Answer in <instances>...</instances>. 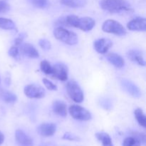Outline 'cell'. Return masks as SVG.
I'll return each mask as SVG.
<instances>
[{"instance_id": "cell-3", "label": "cell", "mask_w": 146, "mask_h": 146, "mask_svg": "<svg viewBox=\"0 0 146 146\" xmlns=\"http://www.w3.org/2000/svg\"><path fill=\"white\" fill-rule=\"evenodd\" d=\"M102 29L105 32L117 36H124L127 33L125 29L119 22L113 19L106 20L103 24Z\"/></svg>"}, {"instance_id": "cell-10", "label": "cell", "mask_w": 146, "mask_h": 146, "mask_svg": "<svg viewBox=\"0 0 146 146\" xmlns=\"http://www.w3.org/2000/svg\"><path fill=\"white\" fill-rule=\"evenodd\" d=\"M113 43L108 38H102L94 41V46L96 51L101 54H106L112 47Z\"/></svg>"}, {"instance_id": "cell-5", "label": "cell", "mask_w": 146, "mask_h": 146, "mask_svg": "<svg viewBox=\"0 0 146 146\" xmlns=\"http://www.w3.org/2000/svg\"><path fill=\"white\" fill-rule=\"evenodd\" d=\"M69 113L74 119L78 121H87L92 118L91 113L86 108L78 105H72L68 108Z\"/></svg>"}, {"instance_id": "cell-24", "label": "cell", "mask_w": 146, "mask_h": 146, "mask_svg": "<svg viewBox=\"0 0 146 146\" xmlns=\"http://www.w3.org/2000/svg\"><path fill=\"white\" fill-rule=\"evenodd\" d=\"M28 1H29L30 4H31L33 6L37 7V8H46L49 4L48 0H28Z\"/></svg>"}, {"instance_id": "cell-20", "label": "cell", "mask_w": 146, "mask_h": 146, "mask_svg": "<svg viewBox=\"0 0 146 146\" xmlns=\"http://www.w3.org/2000/svg\"><path fill=\"white\" fill-rule=\"evenodd\" d=\"M0 96L1 99L7 104H13L17 100V96L15 94L7 91H1L0 93Z\"/></svg>"}, {"instance_id": "cell-30", "label": "cell", "mask_w": 146, "mask_h": 146, "mask_svg": "<svg viewBox=\"0 0 146 146\" xmlns=\"http://www.w3.org/2000/svg\"><path fill=\"white\" fill-rule=\"evenodd\" d=\"M133 135H134V136H133L134 138H136V139L138 140V141H139L140 143H141V144L142 143V144H143V145H145L146 138H145V134L135 132L133 133Z\"/></svg>"}, {"instance_id": "cell-19", "label": "cell", "mask_w": 146, "mask_h": 146, "mask_svg": "<svg viewBox=\"0 0 146 146\" xmlns=\"http://www.w3.org/2000/svg\"><path fill=\"white\" fill-rule=\"evenodd\" d=\"M96 137L99 141H101L103 146H113L111 137L106 133H97Z\"/></svg>"}, {"instance_id": "cell-21", "label": "cell", "mask_w": 146, "mask_h": 146, "mask_svg": "<svg viewBox=\"0 0 146 146\" xmlns=\"http://www.w3.org/2000/svg\"><path fill=\"white\" fill-rule=\"evenodd\" d=\"M134 115H135V118L137 121L139 123L140 125H141L143 128L146 127V117L144 114L143 111L141 108H137L134 111Z\"/></svg>"}, {"instance_id": "cell-29", "label": "cell", "mask_w": 146, "mask_h": 146, "mask_svg": "<svg viewBox=\"0 0 146 146\" xmlns=\"http://www.w3.org/2000/svg\"><path fill=\"white\" fill-rule=\"evenodd\" d=\"M19 54V48L17 46H13L9 50V55L13 58H18Z\"/></svg>"}, {"instance_id": "cell-32", "label": "cell", "mask_w": 146, "mask_h": 146, "mask_svg": "<svg viewBox=\"0 0 146 146\" xmlns=\"http://www.w3.org/2000/svg\"><path fill=\"white\" fill-rule=\"evenodd\" d=\"M26 36H27V34H26L25 33H21V34H20L19 35V36L17 37V38H16L15 40H14V44H15V46H17L22 44L23 40L24 39V38H25Z\"/></svg>"}, {"instance_id": "cell-8", "label": "cell", "mask_w": 146, "mask_h": 146, "mask_svg": "<svg viewBox=\"0 0 146 146\" xmlns=\"http://www.w3.org/2000/svg\"><path fill=\"white\" fill-rule=\"evenodd\" d=\"M121 85L122 86L123 88L133 97L139 98L141 96V91L140 88L132 81L123 78L121 81Z\"/></svg>"}, {"instance_id": "cell-16", "label": "cell", "mask_w": 146, "mask_h": 146, "mask_svg": "<svg viewBox=\"0 0 146 146\" xmlns=\"http://www.w3.org/2000/svg\"><path fill=\"white\" fill-rule=\"evenodd\" d=\"M53 111L56 115L61 117H66L67 115L66 104L62 101L56 100L53 103Z\"/></svg>"}, {"instance_id": "cell-22", "label": "cell", "mask_w": 146, "mask_h": 146, "mask_svg": "<svg viewBox=\"0 0 146 146\" xmlns=\"http://www.w3.org/2000/svg\"><path fill=\"white\" fill-rule=\"evenodd\" d=\"M0 28L5 30L15 29L16 27L12 20L0 17Z\"/></svg>"}, {"instance_id": "cell-1", "label": "cell", "mask_w": 146, "mask_h": 146, "mask_svg": "<svg viewBox=\"0 0 146 146\" xmlns=\"http://www.w3.org/2000/svg\"><path fill=\"white\" fill-rule=\"evenodd\" d=\"M101 7L111 13H123L133 11L131 4L127 0H101Z\"/></svg>"}, {"instance_id": "cell-25", "label": "cell", "mask_w": 146, "mask_h": 146, "mask_svg": "<svg viewBox=\"0 0 146 146\" xmlns=\"http://www.w3.org/2000/svg\"><path fill=\"white\" fill-rule=\"evenodd\" d=\"M123 146H141V144L134 137H128L124 140Z\"/></svg>"}, {"instance_id": "cell-14", "label": "cell", "mask_w": 146, "mask_h": 146, "mask_svg": "<svg viewBox=\"0 0 146 146\" xmlns=\"http://www.w3.org/2000/svg\"><path fill=\"white\" fill-rule=\"evenodd\" d=\"M21 51L24 56L31 58H36L39 56L38 51L36 49L35 47L31 44L25 43V44H21Z\"/></svg>"}, {"instance_id": "cell-17", "label": "cell", "mask_w": 146, "mask_h": 146, "mask_svg": "<svg viewBox=\"0 0 146 146\" xmlns=\"http://www.w3.org/2000/svg\"><path fill=\"white\" fill-rule=\"evenodd\" d=\"M107 59L112 65L116 68H122L125 64L124 59L121 56L115 53H111L107 56Z\"/></svg>"}, {"instance_id": "cell-15", "label": "cell", "mask_w": 146, "mask_h": 146, "mask_svg": "<svg viewBox=\"0 0 146 146\" xmlns=\"http://www.w3.org/2000/svg\"><path fill=\"white\" fill-rule=\"evenodd\" d=\"M127 56H128V58L133 62L136 63L138 65L143 66L145 65L143 55V53L141 51L134 49L130 50L127 53Z\"/></svg>"}, {"instance_id": "cell-28", "label": "cell", "mask_w": 146, "mask_h": 146, "mask_svg": "<svg viewBox=\"0 0 146 146\" xmlns=\"http://www.w3.org/2000/svg\"><path fill=\"white\" fill-rule=\"evenodd\" d=\"M9 4L4 0H0V14L6 13L9 10Z\"/></svg>"}, {"instance_id": "cell-13", "label": "cell", "mask_w": 146, "mask_h": 146, "mask_svg": "<svg viewBox=\"0 0 146 146\" xmlns=\"http://www.w3.org/2000/svg\"><path fill=\"white\" fill-rule=\"evenodd\" d=\"M15 138L19 146H33L34 145L31 138L21 130L16 131Z\"/></svg>"}, {"instance_id": "cell-33", "label": "cell", "mask_w": 146, "mask_h": 146, "mask_svg": "<svg viewBox=\"0 0 146 146\" xmlns=\"http://www.w3.org/2000/svg\"><path fill=\"white\" fill-rule=\"evenodd\" d=\"M4 134L0 131V145L4 143Z\"/></svg>"}, {"instance_id": "cell-7", "label": "cell", "mask_w": 146, "mask_h": 146, "mask_svg": "<svg viewBox=\"0 0 146 146\" xmlns=\"http://www.w3.org/2000/svg\"><path fill=\"white\" fill-rule=\"evenodd\" d=\"M53 76L61 81H65L68 79V68L61 63H57L52 66Z\"/></svg>"}, {"instance_id": "cell-4", "label": "cell", "mask_w": 146, "mask_h": 146, "mask_svg": "<svg viewBox=\"0 0 146 146\" xmlns=\"http://www.w3.org/2000/svg\"><path fill=\"white\" fill-rule=\"evenodd\" d=\"M66 90L70 98L76 103H81L84 99V93L81 87L74 81H70L66 84Z\"/></svg>"}, {"instance_id": "cell-6", "label": "cell", "mask_w": 146, "mask_h": 146, "mask_svg": "<svg viewBox=\"0 0 146 146\" xmlns=\"http://www.w3.org/2000/svg\"><path fill=\"white\" fill-rule=\"evenodd\" d=\"M24 94L29 98H42L45 96V91L42 87L35 84H29L24 88Z\"/></svg>"}, {"instance_id": "cell-27", "label": "cell", "mask_w": 146, "mask_h": 146, "mask_svg": "<svg viewBox=\"0 0 146 146\" xmlns=\"http://www.w3.org/2000/svg\"><path fill=\"white\" fill-rule=\"evenodd\" d=\"M38 44L44 50H49L51 47L50 41L46 39V38H41V39H40L38 41Z\"/></svg>"}, {"instance_id": "cell-12", "label": "cell", "mask_w": 146, "mask_h": 146, "mask_svg": "<svg viewBox=\"0 0 146 146\" xmlns=\"http://www.w3.org/2000/svg\"><path fill=\"white\" fill-rule=\"evenodd\" d=\"M127 27L131 31H145L146 30V19L142 17H137L128 23Z\"/></svg>"}, {"instance_id": "cell-23", "label": "cell", "mask_w": 146, "mask_h": 146, "mask_svg": "<svg viewBox=\"0 0 146 146\" xmlns=\"http://www.w3.org/2000/svg\"><path fill=\"white\" fill-rule=\"evenodd\" d=\"M40 68H41V71L46 75H51L52 73V66L46 60H44L41 61L40 64Z\"/></svg>"}, {"instance_id": "cell-9", "label": "cell", "mask_w": 146, "mask_h": 146, "mask_svg": "<svg viewBox=\"0 0 146 146\" xmlns=\"http://www.w3.org/2000/svg\"><path fill=\"white\" fill-rule=\"evenodd\" d=\"M96 22L91 17H78L76 21V28H78L84 31H89L95 26Z\"/></svg>"}, {"instance_id": "cell-26", "label": "cell", "mask_w": 146, "mask_h": 146, "mask_svg": "<svg viewBox=\"0 0 146 146\" xmlns=\"http://www.w3.org/2000/svg\"><path fill=\"white\" fill-rule=\"evenodd\" d=\"M43 84H44L46 87L47 89L50 90V91H56L57 90V86L55 84H53L51 81L46 79V78H43L42 80Z\"/></svg>"}, {"instance_id": "cell-2", "label": "cell", "mask_w": 146, "mask_h": 146, "mask_svg": "<svg viewBox=\"0 0 146 146\" xmlns=\"http://www.w3.org/2000/svg\"><path fill=\"white\" fill-rule=\"evenodd\" d=\"M54 35L57 39L68 45H75L78 43V36L76 34L63 27L56 28L54 31Z\"/></svg>"}, {"instance_id": "cell-11", "label": "cell", "mask_w": 146, "mask_h": 146, "mask_svg": "<svg viewBox=\"0 0 146 146\" xmlns=\"http://www.w3.org/2000/svg\"><path fill=\"white\" fill-rule=\"evenodd\" d=\"M37 131L41 136H52L56 131V125L53 123H44L38 127Z\"/></svg>"}, {"instance_id": "cell-18", "label": "cell", "mask_w": 146, "mask_h": 146, "mask_svg": "<svg viewBox=\"0 0 146 146\" xmlns=\"http://www.w3.org/2000/svg\"><path fill=\"white\" fill-rule=\"evenodd\" d=\"M61 4L71 8H79L86 5L88 0H61Z\"/></svg>"}, {"instance_id": "cell-31", "label": "cell", "mask_w": 146, "mask_h": 146, "mask_svg": "<svg viewBox=\"0 0 146 146\" xmlns=\"http://www.w3.org/2000/svg\"><path fill=\"white\" fill-rule=\"evenodd\" d=\"M63 139L68 140V141H79L80 138L76 135L71 133H66L63 136Z\"/></svg>"}]
</instances>
